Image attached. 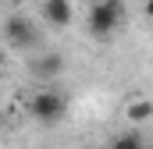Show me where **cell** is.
<instances>
[{
  "mask_svg": "<svg viewBox=\"0 0 153 149\" xmlns=\"http://www.w3.org/2000/svg\"><path fill=\"white\" fill-rule=\"evenodd\" d=\"M4 39L14 46V50H32L36 46V25L25 18V14H11L4 21Z\"/></svg>",
  "mask_w": 153,
  "mask_h": 149,
  "instance_id": "3",
  "label": "cell"
},
{
  "mask_svg": "<svg viewBox=\"0 0 153 149\" xmlns=\"http://www.w3.org/2000/svg\"><path fill=\"white\" fill-rule=\"evenodd\" d=\"M43 18L53 29H68L75 21V7H71V0H43Z\"/></svg>",
  "mask_w": 153,
  "mask_h": 149,
  "instance_id": "4",
  "label": "cell"
},
{
  "mask_svg": "<svg viewBox=\"0 0 153 149\" xmlns=\"http://www.w3.org/2000/svg\"><path fill=\"white\" fill-rule=\"evenodd\" d=\"M7 4H11V7H18V4H25V0H7Z\"/></svg>",
  "mask_w": 153,
  "mask_h": 149,
  "instance_id": "9",
  "label": "cell"
},
{
  "mask_svg": "<svg viewBox=\"0 0 153 149\" xmlns=\"http://www.w3.org/2000/svg\"><path fill=\"white\" fill-rule=\"evenodd\" d=\"M121 21H125L121 0H96L89 7V36H96V39H111L121 29Z\"/></svg>",
  "mask_w": 153,
  "mask_h": 149,
  "instance_id": "1",
  "label": "cell"
},
{
  "mask_svg": "<svg viewBox=\"0 0 153 149\" xmlns=\"http://www.w3.org/2000/svg\"><path fill=\"white\" fill-rule=\"evenodd\" d=\"M29 114L36 117L39 124H57L64 114H68V100L53 89H39L36 96L29 100Z\"/></svg>",
  "mask_w": 153,
  "mask_h": 149,
  "instance_id": "2",
  "label": "cell"
},
{
  "mask_svg": "<svg viewBox=\"0 0 153 149\" xmlns=\"http://www.w3.org/2000/svg\"><path fill=\"white\" fill-rule=\"evenodd\" d=\"M150 117H153V103L150 100H132L125 107V121H132V124H146Z\"/></svg>",
  "mask_w": 153,
  "mask_h": 149,
  "instance_id": "6",
  "label": "cell"
},
{
  "mask_svg": "<svg viewBox=\"0 0 153 149\" xmlns=\"http://www.w3.org/2000/svg\"><path fill=\"white\" fill-rule=\"evenodd\" d=\"M111 149H146V139L139 131H121V135H114Z\"/></svg>",
  "mask_w": 153,
  "mask_h": 149,
  "instance_id": "7",
  "label": "cell"
},
{
  "mask_svg": "<svg viewBox=\"0 0 153 149\" xmlns=\"http://www.w3.org/2000/svg\"><path fill=\"white\" fill-rule=\"evenodd\" d=\"M32 74L36 78H57V74H64V57L61 53H39V60L32 64Z\"/></svg>",
  "mask_w": 153,
  "mask_h": 149,
  "instance_id": "5",
  "label": "cell"
},
{
  "mask_svg": "<svg viewBox=\"0 0 153 149\" xmlns=\"http://www.w3.org/2000/svg\"><path fill=\"white\" fill-rule=\"evenodd\" d=\"M4 64H7V57H4V50H0V71H4Z\"/></svg>",
  "mask_w": 153,
  "mask_h": 149,
  "instance_id": "8",
  "label": "cell"
}]
</instances>
